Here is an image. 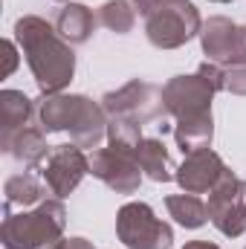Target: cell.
Here are the masks:
<instances>
[{
  "mask_svg": "<svg viewBox=\"0 0 246 249\" xmlns=\"http://www.w3.org/2000/svg\"><path fill=\"white\" fill-rule=\"evenodd\" d=\"M0 50H3V67H0V78H9V75L18 70V47H15V41H3V44H0Z\"/></svg>",
  "mask_w": 246,
  "mask_h": 249,
  "instance_id": "23",
  "label": "cell"
},
{
  "mask_svg": "<svg viewBox=\"0 0 246 249\" xmlns=\"http://www.w3.org/2000/svg\"><path fill=\"white\" fill-rule=\"evenodd\" d=\"M96 26H99V15H93V9L84 6V3H72L70 0V3H64L61 9H58V15H55V32L61 35L70 47L87 44L93 38Z\"/></svg>",
  "mask_w": 246,
  "mask_h": 249,
  "instance_id": "14",
  "label": "cell"
},
{
  "mask_svg": "<svg viewBox=\"0 0 246 249\" xmlns=\"http://www.w3.org/2000/svg\"><path fill=\"white\" fill-rule=\"evenodd\" d=\"M183 249H220L217 244H209V241H188Z\"/></svg>",
  "mask_w": 246,
  "mask_h": 249,
  "instance_id": "25",
  "label": "cell"
},
{
  "mask_svg": "<svg viewBox=\"0 0 246 249\" xmlns=\"http://www.w3.org/2000/svg\"><path fill=\"white\" fill-rule=\"evenodd\" d=\"M226 78H223V90L232 96H246V64L241 67H223Z\"/></svg>",
  "mask_w": 246,
  "mask_h": 249,
  "instance_id": "22",
  "label": "cell"
},
{
  "mask_svg": "<svg viewBox=\"0 0 246 249\" xmlns=\"http://www.w3.org/2000/svg\"><path fill=\"white\" fill-rule=\"evenodd\" d=\"M50 249H96L87 238H61L58 244H53Z\"/></svg>",
  "mask_w": 246,
  "mask_h": 249,
  "instance_id": "24",
  "label": "cell"
},
{
  "mask_svg": "<svg viewBox=\"0 0 246 249\" xmlns=\"http://www.w3.org/2000/svg\"><path fill=\"white\" fill-rule=\"evenodd\" d=\"M136 160H139V168H142V174L148 180H154V183L174 180L177 168L171 165V157H168V148H165L162 139H142Z\"/></svg>",
  "mask_w": 246,
  "mask_h": 249,
  "instance_id": "16",
  "label": "cell"
},
{
  "mask_svg": "<svg viewBox=\"0 0 246 249\" xmlns=\"http://www.w3.org/2000/svg\"><path fill=\"white\" fill-rule=\"evenodd\" d=\"M47 130L44 127H20V130H12V133H0V148L3 154H9L12 160L23 162V165H41L47 157H50V145H47Z\"/></svg>",
  "mask_w": 246,
  "mask_h": 249,
  "instance_id": "13",
  "label": "cell"
},
{
  "mask_svg": "<svg viewBox=\"0 0 246 249\" xmlns=\"http://www.w3.org/2000/svg\"><path fill=\"white\" fill-rule=\"evenodd\" d=\"M32 119V99L20 90H0V133L26 127Z\"/></svg>",
  "mask_w": 246,
  "mask_h": 249,
  "instance_id": "19",
  "label": "cell"
},
{
  "mask_svg": "<svg viewBox=\"0 0 246 249\" xmlns=\"http://www.w3.org/2000/svg\"><path fill=\"white\" fill-rule=\"evenodd\" d=\"M99 23L116 35H127L136 26V9L130 0H107L99 9Z\"/></svg>",
  "mask_w": 246,
  "mask_h": 249,
  "instance_id": "20",
  "label": "cell"
},
{
  "mask_svg": "<svg viewBox=\"0 0 246 249\" xmlns=\"http://www.w3.org/2000/svg\"><path fill=\"white\" fill-rule=\"evenodd\" d=\"M47 183H41L32 171H23V174H12L6 183H3V194H6V203L9 206H38L47 200Z\"/></svg>",
  "mask_w": 246,
  "mask_h": 249,
  "instance_id": "17",
  "label": "cell"
},
{
  "mask_svg": "<svg viewBox=\"0 0 246 249\" xmlns=\"http://www.w3.org/2000/svg\"><path fill=\"white\" fill-rule=\"evenodd\" d=\"M15 41L23 50L32 78L41 96L61 93L75 75V53L55 32V23H47L38 15H23L15 20Z\"/></svg>",
  "mask_w": 246,
  "mask_h": 249,
  "instance_id": "1",
  "label": "cell"
},
{
  "mask_svg": "<svg viewBox=\"0 0 246 249\" xmlns=\"http://www.w3.org/2000/svg\"><path fill=\"white\" fill-rule=\"evenodd\" d=\"M38 119L47 133H70L78 148H99V142L107 136L105 107L81 93L41 96Z\"/></svg>",
  "mask_w": 246,
  "mask_h": 249,
  "instance_id": "2",
  "label": "cell"
},
{
  "mask_svg": "<svg viewBox=\"0 0 246 249\" xmlns=\"http://www.w3.org/2000/svg\"><path fill=\"white\" fill-rule=\"evenodd\" d=\"M142 124L133 122V119H107V142L119 151H127V154H139V145H142Z\"/></svg>",
  "mask_w": 246,
  "mask_h": 249,
  "instance_id": "21",
  "label": "cell"
},
{
  "mask_svg": "<svg viewBox=\"0 0 246 249\" xmlns=\"http://www.w3.org/2000/svg\"><path fill=\"white\" fill-rule=\"evenodd\" d=\"M90 174L96 180H102L105 186L116 194H136L139 183H142V168L136 154L119 151L113 145L93 151L90 157Z\"/></svg>",
  "mask_w": 246,
  "mask_h": 249,
  "instance_id": "11",
  "label": "cell"
},
{
  "mask_svg": "<svg viewBox=\"0 0 246 249\" xmlns=\"http://www.w3.org/2000/svg\"><path fill=\"white\" fill-rule=\"evenodd\" d=\"M226 168L229 165L211 148H203V151L188 154L183 160V165H177L174 180H177V186L183 188L185 194H209L211 188L220 183Z\"/></svg>",
  "mask_w": 246,
  "mask_h": 249,
  "instance_id": "12",
  "label": "cell"
},
{
  "mask_svg": "<svg viewBox=\"0 0 246 249\" xmlns=\"http://www.w3.org/2000/svg\"><path fill=\"white\" fill-rule=\"evenodd\" d=\"M165 209L174 217V223H180L183 229H200L209 223V209L197 194H168L165 197Z\"/></svg>",
  "mask_w": 246,
  "mask_h": 249,
  "instance_id": "18",
  "label": "cell"
},
{
  "mask_svg": "<svg viewBox=\"0 0 246 249\" xmlns=\"http://www.w3.org/2000/svg\"><path fill=\"white\" fill-rule=\"evenodd\" d=\"M116 238L127 249H171L174 229L171 223L159 220L154 209L142 200L124 203L116 212Z\"/></svg>",
  "mask_w": 246,
  "mask_h": 249,
  "instance_id": "5",
  "label": "cell"
},
{
  "mask_svg": "<svg viewBox=\"0 0 246 249\" xmlns=\"http://www.w3.org/2000/svg\"><path fill=\"white\" fill-rule=\"evenodd\" d=\"M64 226H67V209L58 197L44 200L32 212H20V214H15L12 206L6 203L0 241L6 249H50L61 241Z\"/></svg>",
  "mask_w": 246,
  "mask_h": 249,
  "instance_id": "3",
  "label": "cell"
},
{
  "mask_svg": "<svg viewBox=\"0 0 246 249\" xmlns=\"http://www.w3.org/2000/svg\"><path fill=\"white\" fill-rule=\"evenodd\" d=\"M87 174H90V157L75 142L72 145H55L50 151V157L41 162V177L58 200L70 197Z\"/></svg>",
  "mask_w": 246,
  "mask_h": 249,
  "instance_id": "10",
  "label": "cell"
},
{
  "mask_svg": "<svg viewBox=\"0 0 246 249\" xmlns=\"http://www.w3.org/2000/svg\"><path fill=\"white\" fill-rule=\"evenodd\" d=\"M211 3H232V0H211Z\"/></svg>",
  "mask_w": 246,
  "mask_h": 249,
  "instance_id": "26",
  "label": "cell"
},
{
  "mask_svg": "<svg viewBox=\"0 0 246 249\" xmlns=\"http://www.w3.org/2000/svg\"><path fill=\"white\" fill-rule=\"evenodd\" d=\"M200 47L209 61L220 67H241L246 64V26L226 15H214L200 29Z\"/></svg>",
  "mask_w": 246,
  "mask_h": 249,
  "instance_id": "8",
  "label": "cell"
},
{
  "mask_svg": "<svg viewBox=\"0 0 246 249\" xmlns=\"http://www.w3.org/2000/svg\"><path fill=\"white\" fill-rule=\"evenodd\" d=\"M102 107L107 113V119H133V122L145 124L154 122L165 113V102H162V90L154 87L151 81H127L119 90H110L102 96Z\"/></svg>",
  "mask_w": 246,
  "mask_h": 249,
  "instance_id": "7",
  "label": "cell"
},
{
  "mask_svg": "<svg viewBox=\"0 0 246 249\" xmlns=\"http://www.w3.org/2000/svg\"><path fill=\"white\" fill-rule=\"evenodd\" d=\"M55 3H70V0H55Z\"/></svg>",
  "mask_w": 246,
  "mask_h": 249,
  "instance_id": "27",
  "label": "cell"
},
{
  "mask_svg": "<svg viewBox=\"0 0 246 249\" xmlns=\"http://www.w3.org/2000/svg\"><path fill=\"white\" fill-rule=\"evenodd\" d=\"M214 87L211 81L197 70L194 75H174L165 81L162 87V102H165V113H171L174 119H188V116H200V113H211V99H214Z\"/></svg>",
  "mask_w": 246,
  "mask_h": 249,
  "instance_id": "9",
  "label": "cell"
},
{
  "mask_svg": "<svg viewBox=\"0 0 246 249\" xmlns=\"http://www.w3.org/2000/svg\"><path fill=\"white\" fill-rule=\"evenodd\" d=\"M209 220L226 238H241L246 232V180L235 177L232 168L209 191Z\"/></svg>",
  "mask_w": 246,
  "mask_h": 249,
  "instance_id": "6",
  "label": "cell"
},
{
  "mask_svg": "<svg viewBox=\"0 0 246 249\" xmlns=\"http://www.w3.org/2000/svg\"><path fill=\"white\" fill-rule=\"evenodd\" d=\"M203 29L197 6L188 0H157L145 15V35L157 50H180Z\"/></svg>",
  "mask_w": 246,
  "mask_h": 249,
  "instance_id": "4",
  "label": "cell"
},
{
  "mask_svg": "<svg viewBox=\"0 0 246 249\" xmlns=\"http://www.w3.org/2000/svg\"><path fill=\"white\" fill-rule=\"evenodd\" d=\"M211 139H214V119H211V113L177 119V124H174V142L183 151V157L194 154V151H203V148H211Z\"/></svg>",
  "mask_w": 246,
  "mask_h": 249,
  "instance_id": "15",
  "label": "cell"
}]
</instances>
